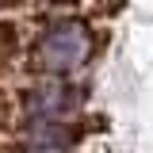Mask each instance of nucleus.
I'll list each match as a JSON object with an SVG mask.
<instances>
[{"label":"nucleus","instance_id":"3","mask_svg":"<svg viewBox=\"0 0 153 153\" xmlns=\"http://www.w3.org/2000/svg\"><path fill=\"white\" fill-rule=\"evenodd\" d=\"M19 50V27L12 19H0V65H8Z\"/></svg>","mask_w":153,"mask_h":153},{"label":"nucleus","instance_id":"2","mask_svg":"<svg viewBox=\"0 0 153 153\" xmlns=\"http://www.w3.org/2000/svg\"><path fill=\"white\" fill-rule=\"evenodd\" d=\"M80 107V88L69 84H38L27 92V115L35 123H57Z\"/></svg>","mask_w":153,"mask_h":153},{"label":"nucleus","instance_id":"5","mask_svg":"<svg viewBox=\"0 0 153 153\" xmlns=\"http://www.w3.org/2000/svg\"><path fill=\"white\" fill-rule=\"evenodd\" d=\"M23 0H0V12H8V8H19Z\"/></svg>","mask_w":153,"mask_h":153},{"label":"nucleus","instance_id":"1","mask_svg":"<svg viewBox=\"0 0 153 153\" xmlns=\"http://www.w3.org/2000/svg\"><path fill=\"white\" fill-rule=\"evenodd\" d=\"M92 54V35L84 23L76 19H65V23H54L50 31H42V38L35 42V65L42 73H76Z\"/></svg>","mask_w":153,"mask_h":153},{"label":"nucleus","instance_id":"4","mask_svg":"<svg viewBox=\"0 0 153 153\" xmlns=\"http://www.w3.org/2000/svg\"><path fill=\"white\" fill-rule=\"evenodd\" d=\"M8 123H12V100H8V96L0 92V130H4Z\"/></svg>","mask_w":153,"mask_h":153}]
</instances>
